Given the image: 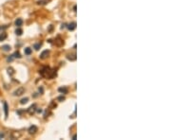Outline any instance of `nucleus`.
I'll return each mask as SVG.
<instances>
[{
	"mask_svg": "<svg viewBox=\"0 0 171 140\" xmlns=\"http://www.w3.org/2000/svg\"><path fill=\"white\" fill-rule=\"evenodd\" d=\"M2 49L4 51H10V50H11V46H10L9 45H5L2 46Z\"/></svg>",
	"mask_w": 171,
	"mask_h": 140,
	"instance_id": "9b49d317",
	"label": "nucleus"
},
{
	"mask_svg": "<svg viewBox=\"0 0 171 140\" xmlns=\"http://www.w3.org/2000/svg\"><path fill=\"white\" fill-rule=\"evenodd\" d=\"M5 137H6V133H5L4 132L0 133V139H4Z\"/></svg>",
	"mask_w": 171,
	"mask_h": 140,
	"instance_id": "f3484780",
	"label": "nucleus"
},
{
	"mask_svg": "<svg viewBox=\"0 0 171 140\" xmlns=\"http://www.w3.org/2000/svg\"><path fill=\"white\" fill-rule=\"evenodd\" d=\"M25 93V88H23V87H19L17 90H15L14 92H13V95L14 96H21V95H23Z\"/></svg>",
	"mask_w": 171,
	"mask_h": 140,
	"instance_id": "f257e3e1",
	"label": "nucleus"
},
{
	"mask_svg": "<svg viewBox=\"0 0 171 140\" xmlns=\"http://www.w3.org/2000/svg\"><path fill=\"white\" fill-rule=\"evenodd\" d=\"M67 58H68L70 61H75L76 60V54H69L68 56H67Z\"/></svg>",
	"mask_w": 171,
	"mask_h": 140,
	"instance_id": "0eeeda50",
	"label": "nucleus"
},
{
	"mask_svg": "<svg viewBox=\"0 0 171 140\" xmlns=\"http://www.w3.org/2000/svg\"><path fill=\"white\" fill-rule=\"evenodd\" d=\"M14 59V57H13V55H11V57H8V59H7V61L8 62H12L13 60Z\"/></svg>",
	"mask_w": 171,
	"mask_h": 140,
	"instance_id": "a211bd4d",
	"label": "nucleus"
},
{
	"mask_svg": "<svg viewBox=\"0 0 171 140\" xmlns=\"http://www.w3.org/2000/svg\"><path fill=\"white\" fill-rule=\"evenodd\" d=\"M22 33H23V30H22L21 29H20V28L16 29V30H15V34H16V35H18V36L22 35Z\"/></svg>",
	"mask_w": 171,
	"mask_h": 140,
	"instance_id": "f8f14e48",
	"label": "nucleus"
},
{
	"mask_svg": "<svg viewBox=\"0 0 171 140\" xmlns=\"http://www.w3.org/2000/svg\"><path fill=\"white\" fill-rule=\"evenodd\" d=\"M8 110H9V107H8L7 102H4V112H5V116H6V117H8Z\"/></svg>",
	"mask_w": 171,
	"mask_h": 140,
	"instance_id": "6e6552de",
	"label": "nucleus"
},
{
	"mask_svg": "<svg viewBox=\"0 0 171 140\" xmlns=\"http://www.w3.org/2000/svg\"><path fill=\"white\" fill-rule=\"evenodd\" d=\"M35 105H33L32 107L30 108V110H29V112H30V114H32V113H33L34 111H35Z\"/></svg>",
	"mask_w": 171,
	"mask_h": 140,
	"instance_id": "2eb2a0df",
	"label": "nucleus"
},
{
	"mask_svg": "<svg viewBox=\"0 0 171 140\" xmlns=\"http://www.w3.org/2000/svg\"><path fill=\"white\" fill-rule=\"evenodd\" d=\"M58 100H61V101H62V100H65V97H58Z\"/></svg>",
	"mask_w": 171,
	"mask_h": 140,
	"instance_id": "6ab92c4d",
	"label": "nucleus"
},
{
	"mask_svg": "<svg viewBox=\"0 0 171 140\" xmlns=\"http://www.w3.org/2000/svg\"><path fill=\"white\" fill-rule=\"evenodd\" d=\"M28 100H29V98H28V97L22 98V100H20V103H21V104H25V103H27V102H28Z\"/></svg>",
	"mask_w": 171,
	"mask_h": 140,
	"instance_id": "4468645a",
	"label": "nucleus"
},
{
	"mask_svg": "<svg viewBox=\"0 0 171 140\" xmlns=\"http://www.w3.org/2000/svg\"><path fill=\"white\" fill-rule=\"evenodd\" d=\"M49 54H50V51H49V50H44L43 52L41 53V55H40V59L44 60V59H46V58H48Z\"/></svg>",
	"mask_w": 171,
	"mask_h": 140,
	"instance_id": "f03ea898",
	"label": "nucleus"
},
{
	"mask_svg": "<svg viewBox=\"0 0 171 140\" xmlns=\"http://www.w3.org/2000/svg\"><path fill=\"white\" fill-rule=\"evenodd\" d=\"M22 25H23V20L21 18H17L16 21H15V26H16L17 28H20Z\"/></svg>",
	"mask_w": 171,
	"mask_h": 140,
	"instance_id": "39448f33",
	"label": "nucleus"
},
{
	"mask_svg": "<svg viewBox=\"0 0 171 140\" xmlns=\"http://www.w3.org/2000/svg\"><path fill=\"white\" fill-rule=\"evenodd\" d=\"M72 139L75 140V139H76V136H72Z\"/></svg>",
	"mask_w": 171,
	"mask_h": 140,
	"instance_id": "aec40b11",
	"label": "nucleus"
},
{
	"mask_svg": "<svg viewBox=\"0 0 171 140\" xmlns=\"http://www.w3.org/2000/svg\"><path fill=\"white\" fill-rule=\"evenodd\" d=\"M75 29H76V23L75 22H72V23L68 25V29L69 30H74Z\"/></svg>",
	"mask_w": 171,
	"mask_h": 140,
	"instance_id": "20e7f679",
	"label": "nucleus"
},
{
	"mask_svg": "<svg viewBox=\"0 0 171 140\" xmlns=\"http://www.w3.org/2000/svg\"><path fill=\"white\" fill-rule=\"evenodd\" d=\"M13 57L14 58H21V56H20V53L18 52V51H16V52L13 54Z\"/></svg>",
	"mask_w": 171,
	"mask_h": 140,
	"instance_id": "dca6fc26",
	"label": "nucleus"
},
{
	"mask_svg": "<svg viewBox=\"0 0 171 140\" xmlns=\"http://www.w3.org/2000/svg\"><path fill=\"white\" fill-rule=\"evenodd\" d=\"M41 48V43H38V44H34L33 45V48L35 50H39V48Z\"/></svg>",
	"mask_w": 171,
	"mask_h": 140,
	"instance_id": "ddd939ff",
	"label": "nucleus"
},
{
	"mask_svg": "<svg viewBox=\"0 0 171 140\" xmlns=\"http://www.w3.org/2000/svg\"><path fill=\"white\" fill-rule=\"evenodd\" d=\"M7 38V34L4 32H0V41H3Z\"/></svg>",
	"mask_w": 171,
	"mask_h": 140,
	"instance_id": "9d476101",
	"label": "nucleus"
},
{
	"mask_svg": "<svg viewBox=\"0 0 171 140\" xmlns=\"http://www.w3.org/2000/svg\"><path fill=\"white\" fill-rule=\"evenodd\" d=\"M32 52H33V50L30 48H25V54L26 55H30V54H32Z\"/></svg>",
	"mask_w": 171,
	"mask_h": 140,
	"instance_id": "1a4fd4ad",
	"label": "nucleus"
},
{
	"mask_svg": "<svg viewBox=\"0 0 171 140\" xmlns=\"http://www.w3.org/2000/svg\"><path fill=\"white\" fill-rule=\"evenodd\" d=\"M37 127H36L35 125H33V126H30V128H29V133H30V134H34L36 132H37Z\"/></svg>",
	"mask_w": 171,
	"mask_h": 140,
	"instance_id": "7ed1b4c3",
	"label": "nucleus"
},
{
	"mask_svg": "<svg viewBox=\"0 0 171 140\" xmlns=\"http://www.w3.org/2000/svg\"><path fill=\"white\" fill-rule=\"evenodd\" d=\"M58 91L60 92V93H62V94H68V88H67V87H60L59 88V89H58Z\"/></svg>",
	"mask_w": 171,
	"mask_h": 140,
	"instance_id": "423d86ee",
	"label": "nucleus"
}]
</instances>
